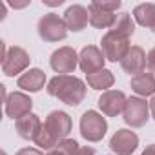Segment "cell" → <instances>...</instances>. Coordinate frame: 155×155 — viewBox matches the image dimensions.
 <instances>
[{
  "label": "cell",
  "mask_w": 155,
  "mask_h": 155,
  "mask_svg": "<svg viewBox=\"0 0 155 155\" xmlns=\"http://www.w3.org/2000/svg\"><path fill=\"white\" fill-rule=\"evenodd\" d=\"M49 66L58 75H69L79 68V53L69 46H62L51 53Z\"/></svg>",
  "instance_id": "52a82bcc"
},
{
  "label": "cell",
  "mask_w": 155,
  "mask_h": 155,
  "mask_svg": "<svg viewBox=\"0 0 155 155\" xmlns=\"http://www.w3.org/2000/svg\"><path fill=\"white\" fill-rule=\"evenodd\" d=\"M35 144H37V148L38 150H46V151H51V150H55L57 148V144H58V140L42 126V130L38 131V135H37V139L33 140Z\"/></svg>",
  "instance_id": "7402d4cb"
},
{
  "label": "cell",
  "mask_w": 155,
  "mask_h": 155,
  "mask_svg": "<svg viewBox=\"0 0 155 155\" xmlns=\"http://www.w3.org/2000/svg\"><path fill=\"white\" fill-rule=\"evenodd\" d=\"M64 22L68 26L69 31L79 33L82 29H86V26L90 24V13L88 8L81 6V4H73L64 11Z\"/></svg>",
  "instance_id": "5bb4252c"
},
{
  "label": "cell",
  "mask_w": 155,
  "mask_h": 155,
  "mask_svg": "<svg viewBox=\"0 0 155 155\" xmlns=\"http://www.w3.org/2000/svg\"><path fill=\"white\" fill-rule=\"evenodd\" d=\"M110 31H115L117 35H122V37L130 38V37L135 33V20H133V17H131L130 13H126V11L119 13Z\"/></svg>",
  "instance_id": "44dd1931"
},
{
  "label": "cell",
  "mask_w": 155,
  "mask_h": 155,
  "mask_svg": "<svg viewBox=\"0 0 155 155\" xmlns=\"http://www.w3.org/2000/svg\"><path fill=\"white\" fill-rule=\"evenodd\" d=\"M88 13H90V24L97 29H111L115 18H117V13H111V11H104L101 9L99 6H95L93 2L88 6Z\"/></svg>",
  "instance_id": "ac0fdd59"
},
{
  "label": "cell",
  "mask_w": 155,
  "mask_h": 155,
  "mask_svg": "<svg viewBox=\"0 0 155 155\" xmlns=\"http://www.w3.org/2000/svg\"><path fill=\"white\" fill-rule=\"evenodd\" d=\"M15 155H44L42 153V150H38V148H22V150H18Z\"/></svg>",
  "instance_id": "484cf974"
},
{
  "label": "cell",
  "mask_w": 155,
  "mask_h": 155,
  "mask_svg": "<svg viewBox=\"0 0 155 155\" xmlns=\"http://www.w3.org/2000/svg\"><path fill=\"white\" fill-rule=\"evenodd\" d=\"M122 119L130 128H142L150 119V102H146L142 97H130Z\"/></svg>",
  "instance_id": "5b68a950"
},
{
  "label": "cell",
  "mask_w": 155,
  "mask_h": 155,
  "mask_svg": "<svg viewBox=\"0 0 155 155\" xmlns=\"http://www.w3.org/2000/svg\"><path fill=\"white\" fill-rule=\"evenodd\" d=\"M140 155H155V144L146 146V148H144V151H142Z\"/></svg>",
  "instance_id": "f546056e"
},
{
  "label": "cell",
  "mask_w": 155,
  "mask_h": 155,
  "mask_svg": "<svg viewBox=\"0 0 155 155\" xmlns=\"http://www.w3.org/2000/svg\"><path fill=\"white\" fill-rule=\"evenodd\" d=\"M86 81H88V86L91 90H97V91H108L113 84H115V77L110 69H101L97 73H91V75H86Z\"/></svg>",
  "instance_id": "d6986e66"
},
{
  "label": "cell",
  "mask_w": 155,
  "mask_h": 155,
  "mask_svg": "<svg viewBox=\"0 0 155 155\" xmlns=\"http://www.w3.org/2000/svg\"><path fill=\"white\" fill-rule=\"evenodd\" d=\"M31 4V0H28V2H9V6L11 8H15V9H22V8H28Z\"/></svg>",
  "instance_id": "f1b7e54d"
},
{
  "label": "cell",
  "mask_w": 155,
  "mask_h": 155,
  "mask_svg": "<svg viewBox=\"0 0 155 155\" xmlns=\"http://www.w3.org/2000/svg\"><path fill=\"white\" fill-rule=\"evenodd\" d=\"M55 150H58L62 155H77L79 150H81V146L75 139H62V140H58Z\"/></svg>",
  "instance_id": "603a6c76"
},
{
  "label": "cell",
  "mask_w": 155,
  "mask_h": 155,
  "mask_svg": "<svg viewBox=\"0 0 155 155\" xmlns=\"http://www.w3.org/2000/svg\"><path fill=\"white\" fill-rule=\"evenodd\" d=\"M44 6H49V8H57V6H62L64 0H42Z\"/></svg>",
  "instance_id": "4316f807"
},
{
  "label": "cell",
  "mask_w": 155,
  "mask_h": 155,
  "mask_svg": "<svg viewBox=\"0 0 155 155\" xmlns=\"http://www.w3.org/2000/svg\"><path fill=\"white\" fill-rule=\"evenodd\" d=\"M29 62H31V57L29 53L20 48V46H11L6 58L2 60V73L6 77H15V75H22L28 71L29 68Z\"/></svg>",
  "instance_id": "8992f818"
},
{
  "label": "cell",
  "mask_w": 155,
  "mask_h": 155,
  "mask_svg": "<svg viewBox=\"0 0 155 155\" xmlns=\"http://www.w3.org/2000/svg\"><path fill=\"white\" fill-rule=\"evenodd\" d=\"M77 155H95V150L91 146H84V148L79 150V153H77Z\"/></svg>",
  "instance_id": "83f0119b"
},
{
  "label": "cell",
  "mask_w": 155,
  "mask_h": 155,
  "mask_svg": "<svg viewBox=\"0 0 155 155\" xmlns=\"http://www.w3.org/2000/svg\"><path fill=\"white\" fill-rule=\"evenodd\" d=\"M148 71L155 75V48L148 51Z\"/></svg>",
  "instance_id": "d4e9b609"
},
{
  "label": "cell",
  "mask_w": 155,
  "mask_h": 155,
  "mask_svg": "<svg viewBox=\"0 0 155 155\" xmlns=\"http://www.w3.org/2000/svg\"><path fill=\"white\" fill-rule=\"evenodd\" d=\"M42 126H44V124H42L40 117L35 115V113H29V115H26V117H22V119H18V120L15 122L17 133H18V137H22L24 140H35L37 135H38V131L42 130Z\"/></svg>",
  "instance_id": "2e32d148"
},
{
  "label": "cell",
  "mask_w": 155,
  "mask_h": 155,
  "mask_svg": "<svg viewBox=\"0 0 155 155\" xmlns=\"http://www.w3.org/2000/svg\"><path fill=\"white\" fill-rule=\"evenodd\" d=\"M31 108H33V101H31V97H29L28 93H24V91H13V93H9L8 101L4 102V111H6V115H8L9 119H13L15 122H17L18 119H22V117L33 113Z\"/></svg>",
  "instance_id": "9c48e42d"
},
{
  "label": "cell",
  "mask_w": 155,
  "mask_h": 155,
  "mask_svg": "<svg viewBox=\"0 0 155 155\" xmlns=\"http://www.w3.org/2000/svg\"><path fill=\"white\" fill-rule=\"evenodd\" d=\"M137 146H139V137L135 131L128 128L117 130L110 139V148L117 155H131L137 150Z\"/></svg>",
  "instance_id": "7c38bea8"
},
{
  "label": "cell",
  "mask_w": 155,
  "mask_h": 155,
  "mask_svg": "<svg viewBox=\"0 0 155 155\" xmlns=\"http://www.w3.org/2000/svg\"><path fill=\"white\" fill-rule=\"evenodd\" d=\"M46 91L68 106H79L86 97V82L75 75H55Z\"/></svg>",
  "instance_id": "6da1fadb"
},
{
  "label": "cell",
  "mask_w": 155,
  "mask_h": 155,
  "mask_svg": "<svg viewBox=\"0 0 155 155\" xmlns=\"http://www.w3.org/2000/svg\"><path fill=\"white\" fill-rule=\"evenodd\" d=\"M95 6H99L101 9L104 11H111V13H117V9H120V0H113V2H99V0H95L93 2Z\"/></svg>",
  "instance_id": "cb8c5ba5"
},
{
  "label": "cell",
  "mask_w": 155,
  "mask_h": 155,
  "mask_svg": "<svg viewBox=\"0 0 155 155\" xmlns=\"http://www.w3.org/2000/svg\"><path fill=\"white\" fill-rule=\"evenodd\" d=\"M79 130H81L82 139H86L88 142H101L108 131V120L102 113L95 110H88L81 117Z\"/></svg>",
  "instance_id": "7a4b0ae2"
},
{
  "label": "cell",
  "mask_w": 155,
  "mask_h": 155,
  "mask_svg": "<svg viewBox=\"0 0 155 155\" xmlns=\"http://www.w3.org/2000/svg\"><path fill=\"white\" fill-rule=\"evenodd\" d=\"M46 155H62V153H60L58 150H51V151H48Z\"/></svg>",
  "instance_id": "1f68e13d"
},
{
  "label": "cell",
  "mask_w": 155,
  "mask_h": 155,
  "mask_svg": "<svg viewBox=\"0 0 155 155\" xmlns=\"http://www.w3.org/2000/svg\"><path fill=\"white\" fill-rule=\"evenodd\" d=\"M130 86H131V90L137 93V97H142V99L153 97V95H155V77H153V73H150V71L139 73V75L131 77Z\"/></svg>",
  "instance_id": "e0dca14e"
},
{
  "label": "cell",
  "mask_w": 155,
  "mask_h": 155,
  "mask_svg": "<svg viewBox=\"0 0 155 155\" xmlns=\"http://www.w3.org/2000/svg\"><path fill=\"white\" fill-rule=\"evenodd\" d=\"M150 115H151V119L155 120V95H153L151 101H150Z\"/></svg>",
  "instance_id": "4dcf8cb0"
},
{
  "label": "cell",
  "mask_w": 155,
  "mask_h": 155,
  "mask_svg": "<svg viewBox=\"0 0 155 155\" xmlns=\"http://www.w3.org/2000/svg\"><path fill=\"white\" fill-rule=\"evenodd\" d=\"M126 102H128V97L124 95V91L120 90H108L104 91L97 104H99V110L102 111V115L106 117H119L120 113H124V108H126Z\"/></svg>",
  "instance_id": "ba28073f"
},
{
  "label": "cell",
  "mask_w": 155,
  "mask_h": 155,
  "mask_svg": "<svg viewBox=\"0 0 155 155\" xmlns=\"http://www.w3.org/2000/svg\"><path fill=\"white\" fill-rule=\"evenodd\" d=\"M151 33H153V35H155V24H153V28H151Z\"/></svg>",
  "instance_id": "d6a6232c"
},
{
  "label": "cell",
  "mask_w": 155,
  "mask_h": 155,
  "mask_svg": "<svg viewBox=\"0 0 155 155\" xmlns=\"http://www.w3.org/2000/svg\"><path fill=\"white\" fill-rule=\"evenodd\" d=\"M131 17H133V20H135L139 26L151 29L153 24H155V4H153V2H144V4L135 6Z\"/></svg>",
  "instance_id": "ffe728a7"
},
{
  "label": "cell",
  "mask_w": 155,
  "mask_h": 155,
  "mask_svg": "<svg viewBox=\"0 0 155 155\" xmlns=\"http://www.w3.org/2000/svg\"><path fill=\"white\" fill-rule=\"evenodd\" d=\"M37 31L44 42H60L68 37L69 29L64 22V17H58L55 13H48V15L40 17V20L37 24Z\"/></svg>",
  "instance_id": "3957f363"
},
{
  "label": "cell",
  "mask_w": 155,
  "mask_h": 155,
  "mask_svg": "<svg viewBox=\"0 0 155 155\" xmlns=\"http://www.w3.org/2000/svg\"><path fill=\"white\" fill-rule=\"evenodd\" d=\"M146 66H148V55L140 46H131L130 51L126 53V57L120 60V68L131 77L144 73Z\"/></svg>",
  "instance_id": "4fadbf2b"
},
{
  "label": "cell",
  "mask_w": 155,
  "mask_h": 155,
  "mask_svg": "<svg viewBox=\"0 0 155 155\" xmlns=\"http://www.w3.org/2000/svg\"><path fill=\"white\" fill-rule=\"evenodd\" d=\"M44 128H46L57 140H62V139H68V135L71 133L73 122H71V117H69L66 111L55 110V111H51V113L46 117Z\"/></svg>",
  "instance_id": "8fae6325"
},
{
  "label": "cell",
  "mask_w": 155,
  "mask_h": 155,
  "mask_svg": "<svg viewBox=\"0 0 155 155\" xmlns=\"http://www.w3.org/2000/svg\"><path fill=\"white\" fill-rule=\"evenodd\" d=\"M130 38L122 37V35H117L115 31H108L102 40H101V49L106 57V60L110 62H120L126 53L130 51Z\"/></svg>",
  "instance_id": "277c9868"
},
{
  "label": "cell",
  "mask_w": 155,
  "mask_h": 155,
  "mask_svg": "<svg viewBox=\"0 0 155 155\" xmlns=\"http://www.w3.org/2000/svg\"><path fill=\"white\" fill-rule=\"evenodd\" d=\"M106 64V57L102 53L101 48L97 46H84L79 53V68L82 69V73L91 75L97 73L101 69H104Z\"/></svg>",
  "instance_id": "30bf717a"
},
{
  "label": "cell",
  "mask_w": 155,
  "mask_h": 155,
  "mask_svg": "<svg viewBox=\"0 0 155 155\" xmlns=\"http://www.w3.org/2000/svg\"><path fill=\"white\" fill-rule=\"evenodd\" d=\"M44 84H46V73L38 68H29L26 73H22L17 79V86L22 91H29V93L40 91Z\"/></svg>",
  "instance_id": "9a60e30c"
}]
</instances>
